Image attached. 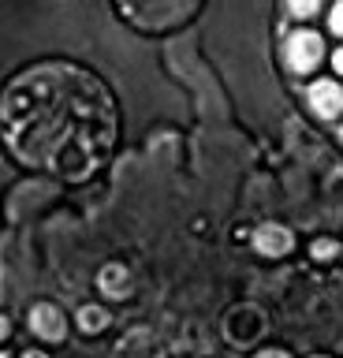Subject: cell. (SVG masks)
Instances as JSON below:
<instances>
[{
	"label": "cell",
	"instance_id": "6da1fadb",
	"mask_svg": "<svg viewBox=\"0 0 343 358\" xmlns=\"http://www.w3.org/2000/svg\"><path fill=\"white\" fill-rule=\"evenodd\" d=\"M0 134L23 164L68 183L90 179L116 145V105L75 64H38L0 97Z\"/></svg>",
	"mask_w": 343,
	"mask_h": 358
},
{
	"label": "cell",
	"instance_id": "7a4b0ae2",
	"mask_svg": "<svg viewBox=\"0 0 343 358\" xmlns=\"http://www.w3.org/2000/svg\"><path fill=\"white\" fill-rule=\"evenodd\" d=\"M194 0H119V11L146 30H161L168 22H180L191 11Z\"/></svg>",
	"mask_w": 343,
	"mask_h": 358
},
{
	"label": "cell",
	"instance_id": "3957f363",
	"mask_svg": "<svg viewBox=\"0 0 343 358\" xmlns=\"http://www.w3.org/2000/svg\"><path fill=\"white\" fill-rule=\"evenodd\" d=\"M284 56H287V64H291V71L306 75V71H314V67L321 64V56H325V41H321L314 30H295L291 38H287Z\"/></svg>",
	"mask_w": 343,
	"mask_h": 358
},
{
	"label": "cell",
	"instance_id": "277c9868",
	"mask_svg": "<svg viewBox=\"0 0 343 358\" xmlns=\"http://www.w3.org/2000/svg\"><path fill=\"white\" fill-rule=\"evenodd\" d=\"M309 108L317 112V116H340V108H343V90L332 83V78H317L314 86H309Z\"/></svg>",
	"mask_w": 343,
	"mask_h": 358
},
{
	"label": "cell",
	"instance_id": "5b68a950",
	"mask_svg": "<svg viewBox=\"0 0 343 358\" xmlns=\"http://www.w3.org/2000/svg\"><path fill=\"white\" fill-rule=\"evenodd\" d=\"M291 231L287 228H280V224H261L258 231H254V246H258L261 254H269V257H276V254H287L291 250Z\"/></svg>",
	"mask_w": 343,
	"mask_h": 358
},
{
	"label": "cell",
	"instance_id": "8992f818",
	"mask_svg": "<svg viewBox=\"0 0 343 358\" xmlns=\"http://www.w3.org/2000/svg\"><path fill=\"white\" fill-rule=\"evenodd\" d=\"M30 329H34L41 340H64V313L57 306H34Z\"/></svg>",
	"mask_w": 343,
	"mask_h": 358
},
{
	"label": "cell",
	"instance_id": "52a82bcc",
	"mask_svg": "<svg viewBox=\"0 0 343 358\" xmlns=\"http://www.w3.org/2000/svg\"><path fill=\"white\" fill-rule=\"evenodd\" d=\"M101 291L105 295H127V268L124 265H105V273H101Z\"/></svg>",
	"mask_w": 343,
	"mask_h": 358
},
{
	"label": "cell",
	"instance_id": "ba28073f",
	"mask_svg": "<svg viewBox=\"0 0 343 358\" xmlns=\"http://www.w3.org/2000/svg\"><path fill=\"white\" fill-rule=\"evenodd\" d=\"M105 321H108V313H105L101 306H82V310H79V329H86V332L105 329Z\"/></svg>",
	"mask_w": 343,
	"mask_h": 358
},
{
	"label": "cell",
	"instance_id": "9c48e42d",
	"mask_svg": "<svg viewBox=\"0 0 343 358\" xmlns=\"http://www.w3.org/2000/svg\"><path fill=\"white\" fill-rule=\"evenodd\" d=\"M287 8H291V15H298V19H306V15H317L321 0H287Z\"/></svg>",
	"mask_w": 343,
	"mask_h": 358
},
{
	"label": "cell",
	"instance_id": "30bf717a",
	"mask_svg": "<svg viewBox=\"0 0 343 358\" xmlns=\"http://www.w3.org/2000/svg\"><path fill=\"white\" fill-rule=\"evenodd\" d=\"M328 27H332V34H340V38H343V0H340L336 8H332V15H328Z\"/></svg>",
	"mask_w": 343,
	"mask_h": 358
},
{
	"label": "cell",
	"instance_id": "8fae6325",
	"mask_svg": "<svg viewBox=\"0 0 343 358\" xmlns=\"http://www.w3.org/2000/svg\"><path fill=\"white\" fill-rule=\"evenodd\" d=\"M332 254H336V243H328V239L314 243V257H332Z\"/></svg>",
	"mask_w": 343,
	"mask_h": 358
},
{
	"label": "cell",
	"instance_id": "7c38bea8",
	"mask_svg": "<svg viewBox=\"0 0 343 358\" xmlns=\"http://www.w3.org/2000/svg\"><path fill=\"white\" fill-rule=\"evenodd\" d=\"M332 67H336V71L343 75V49H336V56H332Z\"/></svg>",
	"mask_w": 343,
	"mask_h": 358
},
{
	"label": "cell",
	"instance_id": "4fadbf2b",
	"mask_svg": "<svg viewBox=\"0 0 343 358\" xmlns=\"http://www.w3.org/2000/svg\"><path fill=\"white\" fill-rule=\"evenodd\" d=\"M258 358H287V355H284V351H261Z\"/></svg>",
	"mask_w": 343,
	"mask_h": 358
},
{
	"label": "cell",
	"instance_id": "5bb4252c",
	"mask_svg": "<svg viewBox=\"0 0 343 358\" xmlns=\"http://www.w3.org/2000/svg\"><path fill=\"white\" fill-rule=\"evenodd\" d=\"M8 336V317H0V340Z\"/></svg>",
	"mask_w": 343,
	"mask_h": 358
},
{
	"label": "cell",
	"instance_id": "9a60e30c",
	"mask_svg": "<svg viewBox=\"0 0 343 358\" xmlns=\"http://www.w3.org/2000/svg\"><path fill=\"white\" fill-rule=\"evenodd\" d=\"M23 358H45V355H38V351H27Z\"/></svg>",
	"mask_w": 343,
	"mask_h": 358
},
{
	"label": "cell",
	"instance_id": "2e32d148",
	"mask_svg": "<svg viewBox=\"0 0 343 358\" xmlns=\"http://www.w3.org/2000/svg\"><path fill=\"white\" fill-rule=\"evenodd\" d=\"M340 138H343V127H340Z\"/></svg>",
	"mask_w": 343,
	"mask_h": 358
},
{
	"label": "cell",
	"instance_id": "e0dca14e",
	"mask_svg": "<svg viewBox=\"0 0 343 358\" xmlns=\"http://www.w3.org/2000/svg\"><path fill=\"white\" fill-rule=\"evenodd\" d=\"M0 358H8V355H0Z\"/></svg>",
	"mask_w": 343,
	"mask_h": 358
}]
</instances>
